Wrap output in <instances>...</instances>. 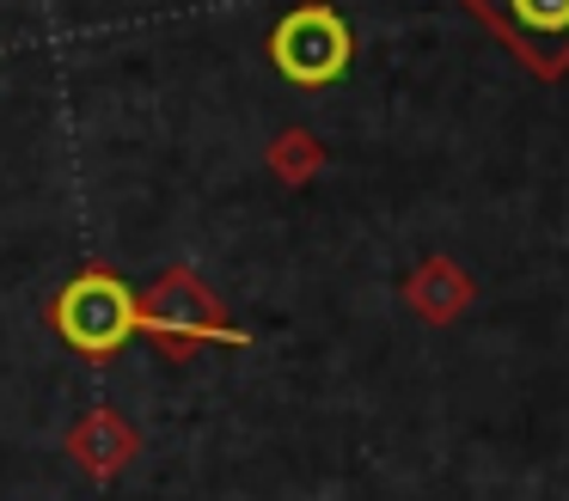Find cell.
I'll use <instances>...</instances> for the list:
<instances>
[{
	"instance_id": "obj_4",
	"label": "cell",
	"mask_w": 569,
	"mask_h": 501,
	"mask_svg": "<svg viewBox=\"0 0 569 501\" xmlns=\"http://www.w3.org/2000/svg\"><path fill=\"white\" fill-rule=\"evenodd\" d=\"M508 43L539 68L569 61V0H471Z\"/></svg>"
},
{
	"instance_id": "obj_3",
	"label": "cell",
	"mask_w": 569,
	"mask_h": 501,
	"mask_svg": "<svg viewBox=\"0 0 569 501\" xmlns=\"http://www.w3.org/2000/svg\"><path fill=\"white\" fill-rule=\"evenodd\" d=\"M141 330L160 337L166 349H178V342H246L239 330H227L221 318H214L209 288H202L197 275H184V269H172V275L153 288V300L141 305Z\"/></svg>"
},
{
	"instance_id": "obj_1",
	"label": "cell",
	"mask_w": 569,
	"mask_h": 501,
	"mask_svg": "<svg viewBox=\"0 0 569 501\" xmlns=\"http://www.w3.org/2000/svg\"><path fill=\"white\" fill-rule=\"evenodd\" d=\"M56 330L68 349H80L87 361H117L129 337H141V300L123 275L111 269H80L50 305Z\"/></svg>"
},
{
	"instance_id": "obj_2",
	"label": "cell",
	"mask_w": 569,
	"mask_h": 501,
	"mask_svg": "<svg viewBox=\"0 0 569 501\" xmlns=\"http://www.w3.org/2000/svg\"><path fill=\"white\" fill-rule=\"evenodd\" d=\"M349 56H356V37H349L343 12L319 7V0L295 7L270 31V61H276V73L295 80V86H331L337 73L349 68Z\"/></svg>"
},
{
	"instance_id": "obj_5",
	"label": "cell",
	"mask_w": 569,
	"mask_h": 501,
	"mask_svg": "<svg viewBox=\"0 0 569 501\" xmlns=\"http://www.w3.org/2000/svg\"><path fill=\"white\" fill-rule=\"evenodd\" d=\"M68 452H74V459L87 464L99 483H111V477L129 464V452H136V428H129L123 415L111 410V403H99V410H87V415L74 422V434H68Z\"/></svg>"
}]
</instances>
